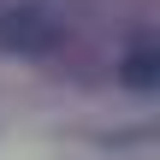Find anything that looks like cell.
<instances>
[{
	"mask_svg": "<svg viewBox=\"0 0 160 160\" xmlns=\"http://www.w3.org/2000/svg\"><path fill=\"white\" fill-rule=\"evenodd\" d=\"M65 42V18L48 6H6L0 12V48L12 53H53Z\"/></svg>",
	"mask_w": 160,
	"mask_h": 160,
	"instance_id": "6da1fadb",
	"label": "cell"
},
{
	"mask_svg": "<svg viewBox=\"0 0 160 160\" xmlns=\"http://www.w3.org/2000/svg\"><path fill=\"white\" fill-rule=\"evenodd\" d=\"M125 83H131V89H154V83H160V53H154V42H137V48L125 53Z\"/></svg>",
	"mask_w": 160,
	"mask_h": 160,
	"instance_id": "7a4b0ae2",
	"label": "cell"
}]
</instances>
